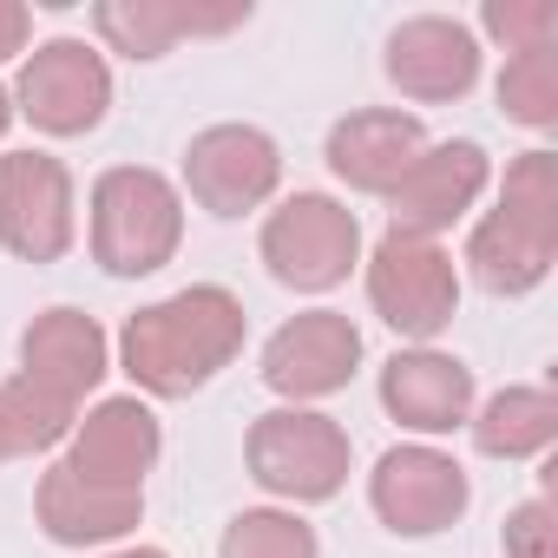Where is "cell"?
Masks as SVG:
<instances>
[{"mask_svg": "<svg viewBox=\"0 0 558 558\" xmlns=\"http://www.w3.org/2000/svg\"><path fill=\"white\" fill-rule=\"evenodd\" d=\"M250 8H191V0H99L93 8V27L112 53L125 60H165L184 34H230L243 27Z\"/></svg>", "mask_w": 558, "mask_h": 558, "instance_id": "18", "label": "cell"}, {"mask_svg": "<svg viewBox=\"0 0 558 558\" xmlns=\"http://www.w3.org/2000/svg\"><path fill=\"white\" fill-rule=\"evenodd\" d=\"M263 263L283 290L323 296L362 263V217L323 191H296L263 217Z\"/></svg>", "mask_w": 558, "mask_h": 558, "instance_id": "4", "label": "cell"}, {"mask_svg": "<svg viewBox=\"0 0 558 558\" xmlns=\"http://www.w3.org/2000/svg\"><path fill=\"white\" fill-rule=\"evenodd\" d=\"M243 460H250V480L290 506H323L349 486V434L342 421L316 414V408H269L250 421V440H243Z\"/></svg>", "mask_w": 558, "mask_h": 558, "instance_id": "3", "label": "cell"}, {"mask_svg": "<svg viewBox=\"0 0 558 558\" xmlns=\"http://www.w3.org/2000/svg\"><path fill=\"white\" fill-rule=\"evenodd\" d=\"M388 80L414 106H447L480 86V34L447 14H414L388 34Z\"/></svg>", "mask_w": 558, "mask_h": 558, "instance_id": "12", "label": "cell"}, {"mask_svg": "<svg viewBox=\"0 0 558 558\" xmlns=\"http://www.w3.org/2000/svg\"><path fill=\"white\" fill-rule=\"evenodd\" d=\"M243 303L223 290V283H191L165 303H145L138 316H125L119 329V368L158 395V401H178V395H197L204 381H217L236 349H243Z\"/></svg>", "mask_w": 558, "mask_h": 558, "instance_id": "1", "label": "cell"}, {"mask_svg": "<svg viewBox=\"0 0 558 558\" xmlns=\"http://www.w3.org/2000/svg\"><path fill=\"white\" fill-rule=\"evenodd\" d=\"M8 125H14V93L0 86V138H8Z\"/></svg>", "mask_w": 558, "mask_h": 558, "instance_id": "27", "label": "cell"}, {"mask_svg": "<svg viewBox=\"0 0 558 558\" xmlns=\"http://www.w3.org/2000/svg\"><path fill=\"white\" fill-rule=\"evenodd\" d=\"M506 558H558V519L545 499H525L506 512Z\"/></svg>", "mask_w": 558, "mask_h": 558, "instance_id": "25", "label": "cell"}, {"mask_svg": "<svg viewBox=\"0 0 558 558\" xmlns=\"http://www.w3.org/2000/svg\"><path fill=\"white\" fill-rule=\"evenodd\" d=\"M112 558H171V551H158V545H125V551H112Z\"/></svg>", "mask_w": 558, "mask_h": 558, "instance_id": "28", "label": "cell"}, {"mask_svg": "<svg viewBox=\"0 0 558 558\" xmlns=\"http://www.w3.org/2000/svg\"><path fill=\"white\" fill-rule=\"evenodd\" d=\"M73 421H80V408L34 388L27 375L0 381V434H8V453H47L73 434Z\"/></svg>", "mask_w": 558, "mask_h": 558, "instance_id": "21", "label": "cell"}, {"mask_svg": "<svg viewBox=\"0 0 558 558\" xmlns=\"http://www.w3.org/2000/svg\"><path fill=\"white\" fill-rule=\"evenodd\" d=\"M381 408L408 434H453L473 414V368L447 349H395L381 362Z\"/></svg>", "mask_w": 558, "mask_h": 558, "instance_id": "15", "label": "cell"}, {"mask_svg": "<svg viewBox=\"0 0 558 558\" xmlns=\"http://www.w3.org/2000/svg\"><path fill=\"white\" fill-rule=\"evenodd\" d=\"M112 112V66L86 40H47L21 60L14 80V119H27L47 138H86Z\"/></svg>", "mask_w": 558, "mask_h": 558, "instance_id": "6", "label": "cell"}, {"mask_svg": "<svg viewBox=\"0 0 558 558\" xmlns=\"http://www.w3.org/2000/svg\"><path fill=\"white\" fill-rule=\"evenodd\" d=\"M217 558H323L316 525L296 512H276V506H250L223 525Z\"/></svg>", "mask_w": 558, "mask_h": 558, "instance_id": "22", "label": "cell"}, {"mask_svg": "<svg viewBox=\"0 0 558 558\" xmlns=\"http://www.w3.org/2000/svg\"><path fill=\"white\" fill-rule=\"evenodd\" d=\"M421 151H427L421 119L414 112H388V106H362V112L336 119L329 125V145H323L329 171L349 191H362V197H388Z\"/></svg>", "mask_w": 558, "mask_h": 558, "instance_id": "14", "label": "cell"}, {"mask_svg": "<svg viewBox=\"0 0 558 558\" xmlns=\"http://www.w3.org/2000/svg\"><path fill=\"white\" fill-rule=\"evenodd\" d=\"M551 256H558V236L506 217L499 204L466 236V269H473V283L486 296H525V290H538L545 276H551Z\"/></svg>", "mask_w": 558, "mask_h": 558, "instance_id": "19", "label": "cell"}, {"mask_svg": "<svg viewBox=\"0 0 558 558\" xmlns=\"http://www.w3.org/2000/svg\"><path fill=\"white\" fill-rule=\"evenodd\" d=\"M106 368H112V342L86 310H47L21 336V375L73 408L106 381Z\"/></svg>", "mask_w": 558, "mask_h": 558, "instance_id": "16", "label": "cell"}, {"mask_svg": "<svg viewBox=\"0 0 558 558\" xmlns=\"http://www.w3.org/2000/svg\"><path fill=\"white\" fill-rule=\"evenodd\" d=\"M34 519L53 545H112L125 538L138 519H145V493H125V486H99L86 473H73L66 460H53L40 473V493H34Z\"/></svg>", "mask_w": 558, "mask_h": 558, "instance_id": "17", "label": "cell"}, {"mask_svg": "<svg viewBox=\"0 0 558 558\" xmlns=\"http://www.w3.org/2000/svg\"><path fill=\"white\" fill-rule=\"evenodd\" d=\"M466 434L486 460H532L558 440V395L551 388H499L486 408L466 414Z\"/></svg>", "mask_w": 558, "mask_h": 558, "instance_id": "20", "label": "cell"}, {"mask_svg": "<svg viewBox=\"0 0 558 558\" xmlns=\"http://www.w3.org/2000/svg\"><path fill=\"white\" fill-rule=\"evenodd\" d=\"M355 368H362V329L342 310H303L263 342V388H276L290 408L349 388Z\"/></svg>", "mask_w": 558, "mask_h": 558, "instance_id": "10", "label": "cell"}, {"mask_svg": "<svg viewBox=\"0 0 558 558\" xmlns=\"http://www.w3.org/2000/svg\"><path fill=\"white\" fill-rule=\"evenodd\" d=\"M165 453V427L158 414L138 401V395H112L99 401L86 421H73V453L66 466L99 480V486H125V493H145V473L158 466Z\"/></svg>", "mask_w": 558, "mask_h": 558, "instance_id": "13", "label": "cell"}, {"mask_svg": "<svg viewBox=\"0 0 558 558\" xmlns=\"http://www.w3.org/2000/svg\"><path fill=\"white\" fill-rule=\"evenodd\" d=\"M486 184H493L486 145H473V138H440V145H427V151L408 165V178L388 191V210H395L388 230H408V236H434V243H440V230H453V223L480 204Z\"/></svg>", "mask_w": 558, "mask_h": 558, "instance_id": "11", "label": "cell"}, {"mask_svg": "<svg viewBox=\"0 0 558 558\" xmlns=\"http://www.w3.org/2000/svg\"><path fill=\"white\" fill-rule=\"evenodd\" d=\"M184 243V197L151 165H112L93 178V263L106 276H158Z\"/></svg>", "mask_w": 558, "mask_h": 558, "instance_id": "2", "label": "cell"}, {"mask_svg": "<svg viewBox=\"0 0 558 558\" xmlns=\"http://www.w3.org/2000/svg\"><path fill=\"white\" fill-rule=\"evenodd\" d=\"M368 303H375V316L395 336L427 349L460 310V269H453V256L434 236L388 230L375 243V256H368Z\"/></svg>", "mask_w": 558, "mask_h": 558, "instance_id": "5", "label": "cell"}, {"mask_svg": "<svg viewBox=\"0 0 558 558\" xmlns=\"http://www.w3.org/2000/svg\"><path fill=\"white\" fill-rule=\"evenodd\" d=\"M283 184V151L263 125H204L184 151V191L210 210V217H243L256 204L276 197Z\"/></svg>", "mask_w": 558, "mask_h": 558, "instance_id": "9", "label": "cell"}, {"mask_svg": "<svg viewBox=\"0 0 558 558\" xmlns=\"http://www.w3.org/2000/svg\"><path fill=\"white\" fill-rule=\"evenodd\" d=\"M0 460H14V453H8V434H0Z\"/></svg>", "mask_w": 558, "mask_h": 558, "instance_id": "29", "label": "cell"}, {"mask_svg": "<svg viewBox=\"0 0 558 558\" xmlns=\"http://www.w3.org/2000/svg\"><path fill=\"white\" fill-rule=\"evenodd\" d=\"M368 506H375V519H381L388 532H401V538H434V532H447V525L466 519L473 480H466V466H460L453 453L414 440V447H388V453L375 460V473H368Z\"/></svg>", "mask_w": 558, "mask_h": 558, "instance_id": "7", "label": "cell"}, {"mask_svg": "<svg viewBox=\"0 0 558 558\" xmlns=\"http://www.w3.org/2000/svg\"><path fill=\"white\" fill-rule=\"evenodd\" d=\"M499 112L512 125H532V132L558 125V53L551 47L506 53V66H499Z\"/></svg>", "mask_w": 558, "mask_h": 558, "instance_id": "23", "label": "cell"}, {"mask_svg": "<svg viewBox=\"0 0 558 558\" xmlns=\"http://www.w3.org/2000/svg\"><path fill=\"white\" fill-rule=\"evenodd\" d=\"M34 40V14L21 8V0H0V66H8L14 53H27Z\"/></svg>", "mask_w": 558, "mask_h": 558, "instance_id": "26", "label": "cell"}, {"mask_svg": "<svg viewBox=\"0 0 558 558\" xmlns=\"http://www.w3.org/2000/svg\"><path fill=\"white\" fill-rule=\"evenodd\" d=\"M480 27H486L506 53H532V47H551L558 8H551V0H486Z\"/></svg>", "mask_w": 558, "mask_h": 558, "instance_id": "24", "label": "cell"}, {"mask_svg": "<svg viewBox=\"0 0 558 558\" xmlns=\"http://www.w3.org/2000/svg\"><path fill=\"white\" fill-rule=\"evenodd\" d=\"M73 236V171L53 151H0V243L21 263H60Z\"/></svg>", "mask_w": 558, "mask_h": 558, "instance_id": "8", "label": "cell"}]
</instances>
